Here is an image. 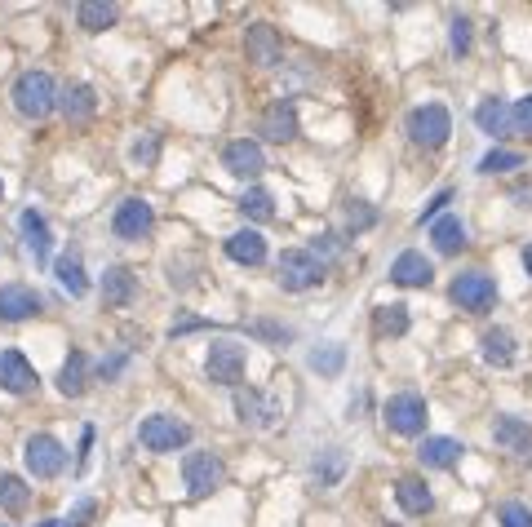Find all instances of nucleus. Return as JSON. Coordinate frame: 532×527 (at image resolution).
Returning a JSON list of instances; mask_svg holds the SVG:
<instances>
[{
    "mask_svg": "<svg viewBox=\"0 0 532 527\" xmlns=\"http://www.w3.org/2000/svg\"><path fill=\"white\" fill-rule=\"evenodd\" d=\"M45 310V302H40L36 288L27 284H5L0 288V324H23V319H32Z\"/></svg>",
    "mask_w": 532,
    "mask_h": 527,
    "instance_id": "obj_10",
    "label": "nucleus"
},
{
    "mask_svg": "<svg viewBox=\"0 0 532 527\" xmlns=\"http://www.w3.org/2000/svg\"><path fill=\"white\" fill-rule=\"evenodd\" d=\"M373 333L377 337H404L408 333V306H382L373 315Z\"/></svg>",
    "mask_w": 532,
    "mask_h": 527,
    "instance_id": "obj_31",
    "label": "nucleus"
},
{
    "mask_svg": "<svg viewBox=\"0 0 532 527\" xmlns=\"http://www.w3.org/2000/svg\"><path fill=\"white\" fill-rule=\"evenodd\" d=\"M151 226H156V213H151V204H147V200H138V195L120 204L116 217H111V231H116L120 240H142V235H147Z\"/></svg>",
    "mask_w": 532,
    "mask_h": 527,
    "instance_id": "obj_13",
    "label": "nucleus"
},
{
    "mask_svg": "<svg viewBox=\"0 0 532 527\" xmlns=\"http://www.w3.org/2000/svg\"><path fill=\"white\" fill-rule=\"evenodd\" d=\"M85 372H89L85 350H71L67 364H63V372H58V390H63L67 399H80V395H85Z\"/></svg>",
    "mask_w": 532,
    "mask_h": 527,
    "instance_id": "obj_26",
    "label": "nucleus"
},
{
    "mask_svg": "<svg viewBox=\"0 0 532 527\" xmlns=\"http://www.w3.org/2000/svg\"><path fill=\"white\" fill-rule=\"evenodd\" d=\"M391 279L399 288H431V279H435V266L426 262L422 253H413V248H408V253H399L395 257V266H391Z\"/></svg>",
    "mask_w": 532,
    "mask_h": 527,
    "instance_id": "obj_18",
    "label": "nucleus"
},
{
    "mask_svg": "<svg viewBox=\"0 0 532 527\" xmlns=\"http://www.w3.org/2000/svg\"><path fill=\"white\" fill-rule=\"evenodd\" d=\"M222 164H227V173H235V178H258V173L266 169V155L253 138H240L222 151Z\"/></svg>",
    "mask_w": 532,
    "mask_h": 527,
    "instance_id": "obj_15",
    "label": "nucleus"
},
{
    "mask_svg": "<svg viewBox=\"0 0 532 527\" xmlns=\"http://www.w3.org/2000/svg\"><path fill=\"white\" fill-rule=\"evenodd\" d=\"M342 364H346V350L342 346H329V350H311V368L315 372H342Z\"/></svg>",
    "mask_w": 532,
    "mask_h": 527,
    "instance_id": "obj_35",
    "label": "nucleus"
},
{
    "mask_svg": "<svg viewBox=\"0 0 532 527\" xmlns=\"http://www.w3.org/2000/svg\"><path fill=\"white\" fill-rule=\"evenodd\" d=\"M448 133H453V116H448V107H439V102H426V107L408 111V138H413L417 147H444Z\"/></svg>",
    "mask_w": 532,
    "mask_h": 527,
    "instance_id": "obj_4",
    "label": "nucleus"
},
{
    "mask_svg": "<svg viewBox=\"0 0 532 527\" xmlns=\"http://www.w3.org/2000/svg\"><path fill=\"white\" fill-rule=\"evenodd\" d=\"M524 271H528V275H532V244H528V248H524Z\"/></svg>",
    "mask_w": 532,
    "mask_h": 527,
    "instance_id": "obj_44",
    "label": "nucleus"
},
{
    "mask_svg": "<svg viewBox=\"0 0 532 527\" xmlns=\"http://www.w3.org/2000/svg\"><path fill=\"white\" fill-rule=\"evenodd\" d=\"M515 133L519 138H532V98L515 102Z\"/></svg>",
    "mask_w": 532,
    "mask_h": 527,
    "instance_id": "obj_40",
    "label": "nucleus"
},
{
    "mask_svg": "<svg viewBox=\"0 0 532 527\" xmlns=\"http://www.w3.org/2000/svg\"><path fill=\"white\" fill-rule=\"evenodd\" d=\"M253 333L266 337V341H289V337H293L289 328H280V324H253Z\"/></svg>",
    "mask_w": 532,
    "mask_h": 527,
    "instance_id": "obj_43",
    "label": "nucleus"
},
{
    "mask_svg": "<svg viewBox=\"0 0 532 527\" xmlns=\"http://www.w3.org/2000/svg\"><path fill=\"white\" fill-rule=\"evenodd\" d=\"M395 501H399V510L404 514H431V505H435V496H431V488H426L422 479H399L395 483Z\"/></svg>",
    "mask_w": 532,
    "mask_h": 527,
    "instance_id": "obj_23",
    "label": "nucleus"
},
{
    "mask_svg": "<svg viewBox=\"0 0 532 527\" xmlns=\"http://www.w3.org/2000/svg\"><path fill=\"white\" fill-rule=\"evenodd\" d=\"M373 222H377V213L368 209L364 200H351V204H346V231H368Z\"/></svg>",
    "mask_w": 532,
    "mask_h": 527,
    "instance_id": "obj_36",
    "label": "nucleus"
},
{
    "mask_svg": "<svg viewBox=\"0 0 532 527\" xmlns=\"http://www.w3.org/2000/svg\"><path fill=\"white\" fill-rule=\"evenodd\" d=\"M54 275H58V284L67 288L71 297H85L89 293V279H85V266H80V257H58L54 262Z\"/></svg>",
    "mask_w": 532,
    "mask_h": 527,
    "instance_id": "obj_30",
    "label": "nucleus"
},
{
    "mask_svg": "<svg viewBox=\"0 0 532 527\" xmlns=\"http://www.w3.org/2000/svg\"><path fill=\"white\" fill-rule=\"evenodd\" d=\"M431 240H435V248H439L444 257L462 253V248H466V226H462V217L444 213L439 222H431Z\"/></svg>",
    "mask_w": 532,
    "mask_h": 527,
    "instance_id": "obj_25",
    "label": "nucleus"
},
{
    "mask_svg": "<svg viewBox=\"0 0 532 527\" xmlns=\"http://www.w3.org/2000/svg\"><path fill=\"white\" fill-rule=\"evenodd\" d=\"M240 213H244V217H253V222H271V217H275V200H271V191H262V186L244 191Z\"/></svg>",
    "mask_w": 532,
    "mask_h": 527,
    "instance_id": "obj_32",
    "label": "nucleus"
},
{
    "mask_svg": "<svg viewBox=\"0 0 532 527\" xmlns=\"http://www.w3.org/2000/svg\"><path fill=\"white\" fill-rule=\"evenodd\" d=\"M32 505V488L18 474H0V510L5 514H23Z\"/></svg>",
    "mask_w": 532,
    "mask_h": 527,
    "instance_id": "obj_29",
    "label": "nucleus"
},
{
    "mask_svg": "<svg viewBox=\"0 0 532 527\" xmlns=\"http://www.w3.org/2000/svg\"><path fill=\"white\" fill-rule=\"evenodd\" d=\"M386 426H391L395 434H422L426 430V399L422 395H395L391 403H386Z\"/></svg>",
    "mask_w": 532,
    "mask_h": 527,
    "instance_id": "obj_9",
    "label": "nucleus"
},
{
    "mask_svg": "<svg viewBox=\"0 0 532 527\" xmlns=\"http://www.w3.org/2000/svg\"><path fill=\"white\" fill-rule=\"evenodd\" d=\"M222 479H227V465H222L218 452H187L182 483H187L191 496H209L213 488H222Z\"/></svg>",
    "mask_w": 532,
    "mask_h": 527,
    "instance_id": "obj_5",
    "label": "nucleus"
},
{
    "mask_svg": "<svg viewBox=\"0 0 532 527\" xmlns=\"http://www.w3.org/2000/svg\"><path fill=\"white\" fill-rule=\"evenodd\" d=\"M18 231H23L27 253L36 257V266H45V262H49V248H54V235H49V222H45V217H40L36 209H23V213H18Z\"/></svg>",
    "mask_w": 532,
    "mask_h": 527,
    "instance_id": "obj_17",
    "label": "nucleus"
},
{
    "mask_svg": "<svg viewBox=\"0 0 532 527\" xmlns=\"http://www.w3.org/2000/svg\"><path fill=\"white\" fill-rule=\"evenodd\" d=\"M204 372H209V381H218V386H231L235 390L244 381V346H240V341H231V337L213 341Z\"/></svg>",
    "mask_w": 532,
    "mask_h": 527,
    "instance_id": "obj_6",
    "label": "nucleus"
},
{
    "mask_svg": "<svg viewBox=\"0 0 532 527\" xmlns=\"http://www.w3.org/2000/svg\"><path fill=\"white\" fill-rule=\"evenodd\" d=\"M258 133L266 142H293V138H298V107H293L289 98H275L271 107L262 111Z\"/></svg>",
    "mask_w": 532,
    "mask_h": 527,
    "instance_id": "obj_12",
    "label": "nucleus"
},
{
    "mask_svg": "<svg viewBox=\"0 0 532 527\" xmlns=\"http://www.w3.org/2000/svg\"><path fill=\"white\" fill-rule=\"evenodd\" d=\"M116 18H120V5H107V0H85L76 9V23L85 31H107Z\"/></svg>",
    "mask_w": 532,
    "mask_h": 527,
    "instance_id": "obj_28",
    "label": "nucleus"
},
{
    "mask_svg": "<svg viewBox=\"0 0 532 527\" xmlns=\"http://www.w3.org/2000/svg\"><path fill=\"white\" fill-rule=\"evenodd\" d=\"M453 302L462 306V310H493L497 302V279L493 275H484V271H466V275H457L453 279Z\"/></svg>",
    "mask_w": 532,
    "mask_h": 527,
    "instance_id": "obj_8",
    "label": "nucleus"
},
{
    "mask_svg": "<svg viewBox=\"0 0 532 527\" xmlns=\"http://www.w3.org/2000/svg\"><path fill=\"white\" fill-rule=\"evenodd\" d=\"M510 169H524V155H519V151L497 147V151H488L484 160H479V173H510Z\"/></svg>",
    "mask_w": 532,
    "mask_h": 527,
    "instance_id": "obj_33",
    "label": "nucleus"
},
{
    "mask_svg": "<svg viewBox=\"0 0 532 527\" xmlns=\"http://www.w3.org/2000/svg\"><path fill=\"white\" fill-rule=\"evenodd\" d=\"M133 293H138V279H133L129 266H107V275H102V302H107V306H129Z\"/></svg>",
    "mask_w": 532,
    "mask_h": 527,
    "instance_id": "obj_21",
    "label": "nucleus"
},
{
    "mask_svg": "<svg viewBox=\"0 0 532 527\" xmlns=\"http://www.w3.org/2000/svg\"><path fill=\"white\" fill-rule=\"evenodd\" d=\"M475 124L488 133V138H510V133H515V107L501 98H484L475 107Z\"/></svg>",
    "mask_w": 532,
    "mask_h": 527,
    "instance_id": "obj_16",
    "label": "nucleus"
},
{
    "mask_svg": "<svg viewBox=\"0 0 532 527\" xmlns=\"http://www.w3.org/2000/svg\"><path fill=\"white\" fill-rule=\"evenodd\" d=\"M244 49H249V62H258V67H280L284 62V40L271 23H253L249 36H244Z\"/></svg>",
    "mask_w": 532,
    "mask_h": 527,
    "instance_id": "obj_14",
    "label": "nucleus"
},
{
    "mask_svg": "<svg viewBox=\"0 0 532 527\" xmlns=\"http://www.w3.org/2000/svg\"><path fill=\"white\" fill-rule=\"evenodd\" d=\"M0 195H5V182H0Z\"/></svg>",
    "mask_w": 532,
    "mask_h": 527,
    "instance_id": "obj_46",
    "label": "nucleus"
},
{
    "mask_svg": "<svg viewBox=\"0 0 532 527\" xmlns=\"http://www.w3.org/2000/svg\"><path fill=\"white\" fill-rule=\"evenodd\" d=\"M94 514H98V501H89V496H85V501H76V510H71V519L63 527H89Z\"/></svg>",
    "mask_w": 532,
    "mask_h": 527,
    "instance_id": "obj_39",
    "label": "nucleus"
},
{
    "mask_svg": "<svg viewBox=\"0 0 532 527\" xmlns=\"http://www.w3.org/2000/svg\"><path fill=\"white\" fill-rule=\"evenodd\" d=\"M235 412H240L244 426H266V417H262V395H253V390H235Z\"/></svg>",
    "mask_w": 532,
    "mask_h": 527,
    "instance_id": "obj_34",
    "label": "nucleus"
},
{
    "mask_svg": "<svg viewBox=\"0 0 532 527\" xmlns=\"http://www.w3.org/2000/svg\"><path fill=\"white\" fill-rule=\"evenodd\" d=\"M40 386L36 368L27 364L23 350H0V390H9V395H32Z\"/></svg>",
    "mask_w": 532,
    "mask_h": 527,
    "instance_id": "obj_11",
    "label": "nucleus"
},
{
    "mask_svg": "<svg viewBox=\"0 0 532 527\" xmlns=\"http://www.w3.org/2000/svg\"><path fill=\"white\" fill-rule=\"evenodd\" d=\"M484 359L493 368H510L515 364V337H510L506 328H488L484 333Z\"/></svg>",
    "mask_w": 532,
    "mask_h": 527,
    "instance_id": "obj_27",
    "label": "nucleus"
},
{
    "mask_svg": "<svg viewBox=\"0 0 532 527\" xmlns=\"http://www.w3.org/2000/svg\"><path fill=\"white\" fill-rule=\"evenodd\" d=\"M14 107L18 116L27 120H45L49 111L58 107V85L49 71H23V76L14 80Z\"/></svg>",
    "mask_w": 532,
    "mask_h": 527,
    "instance_id": "obj_1",
    "label": "nucleus"
},
{
    "mask_svg": "<svg viewBox=\"0 0 532 527\" xmlns=\"http://www.w3.org/2000/svg\"><path fill=\"white\" fill-rule=\"evenodd\" d=\"M444 204H453V191H439L435 200L422 209V222H439V217H444Z\"/></svg>",
    "mask_w": 532,
    "mask_h": 527,
    "instance_id": "obj_42",
    "label": "nucleus"
},
{
    "mask_svg": "<svg viewBox=\"0 0 532 527\" xmlns=\"http://www.w3.org/2000/svg\"><path fill=\"white\" fill-rule=\"evenodd\" d=\"M324 284V262L311 248H284L280 253V288L284 293H311Z\"/></svg>",
    "mask_w": 532,
    "mask_h": 527,
    "instance_id": "obj_2",
    "label": "nucleus"
},
{
    "mask_svg": "<svg viewBox=\"0 0 532 527\" xmlns=\"http://www.w3.org/2000/svg\"><path fill=\"white\" fill-rule=\"evenodd\" d=\"M23 461H27V470H32L36 479H58L63 465H67V452H63V443H58L54 434H32L27 448H23Z\"/></svg>",
    "mask_w": 532,
    "mask_h": 527,
    "instance_id": "obj_7",
    "label": "nucleus"
},
{
    "mask_svg": "<svg viewBox=\"0 0 532 527\" xmlns=\"http://www.w3.org/2000/svg\"><path fill=\"white\" fill-rule=\"evenodd\" d=\"M497 519H501V527H532V510H528V505H519V501H506L497 510Z\"/></svg>",
    "mask_w": 532,
    "mask_h": 527,
    "instance_id": "obj_37",
    "label": "nucleus"
},
{
    "mask_svg": "<svg viewBox=\"0 0 532 527\" xmlns=\"http://www.w3.org/2000/svg\"><path fill=\"white\" fill-rule=\"evenodd\" d=\"M133 164H156V155H160V138L156 133H147V138H138L133 142Z\"/></svg>",
    "mask_w": 532,
    "mask_h": 527,
    "instance_id": "obj_38",
    "label": "nucleus"
},
{
    "mask_svg": "<svg viewBox=\"0 0 532 527\" xmlns=\"http://www.w3.org/2000/svg\"><path fill=\"white\" fill-rule=\"evenodd\" d=\"M493 439H497V448L515 452V457H528V452H532V426H528V421H519V417H497Z\"/></svg>",
    "mask_w": 532,
    "mask_h": 527,
    "instance_id": "obj_20",
    "label": "nucleus"
},
{
    "mask_svg": "<svg viewBox=\"0 0 532 527\" xmlns=\"http://www.w3.org/2000/svg\"><path fill=\"white\" fill-rule=\"evenodd\" d=\"M227 257L240 266H262L266 262V240L258 231H235L227 240Z\"/></svg>",
    "mask_w": 532,
    "mask_h": 527,
    "instance_id": "obj_22",
    "label": "nucleus"
},
{
    "mask_svg": "<svg viewBox=\"0 0 532 527\" xmlns=\"http://www.w3.org/2000/svg\"><path fill=\"white\" fill-rule=\"evenodd\" d=\"M138 443L147 452H178L191 443V426L178 417H169V412H156V417H147L138 426Z\"/></svg>",
    "mask_w": 532,
    "mask_h": 527,
    "instance_id": "obj_3",
    "label": "nucleus"
},
{
    "mask_svg": "<svg viewBox=\"0 0 532 527\" xmlns=\"http://www.w3.org/2000/svg\"><path fill=\"white\" fill-rule=\"evenodd\" d=\"M40 527H58V519H49V523H40Z\"/></svg>",
    "mask_w": 532,
    "mask_h": 527,
    "instance_id": "obj_45",
    "label": "nucleus"
},
{
    "mask_svg": "<svg viewBox=\"0 0 532 527\" xmlns=\"http://www.w3.org/2000/svg\"><path fill=\"white\" fill-rule=\"evenodd\" d=\"M462 452H466V448H462V443H457V439H444V434H431V439H426L422 448H417V461H422L426 470H453Z\"/></svg>",
    "mask_w": 532,
    "mask_h": 527,
    "instance_id": "obj_19",
    "label": "nucleus"
},
{
    "mask_svg": "<svg viewBox=\"0 0 532 527\" xmlns=\"http://www.w3.org/2000/svg\"><path fill=\"white\" fill-rule=\"evenodd\" d=\"M58 107H63L67 120L85 124L98 111V98H94V89H89V85H67L63 93H58Z\"/></svg>",
    "mask_w": 532,
    "mask_h": 527,
    "instance_id": "obj_24",
    "label": "nucleus"
},
{
    "mask_svg": "<svg viewBox=\"0 0 532 527\" xmlns=\"http://www.w3.org/2000/svg\"><path fill=\"white\" fill-rule=\"evenodd\" d=\"M470 49V18H453V54Z\"/></svg>",
    "mask_w": 532,
    "mask_h": 527,
    "instance_id": "obj_41",
    "label": "nucleus"
}]
</instances>
